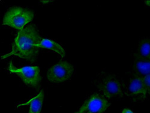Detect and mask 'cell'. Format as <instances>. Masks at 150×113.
I'll use <instances>...</instances> for the list:
<instances>
[{"label":"cell","mask_w":150,"mask_h":113,"mask_svg":"<svg viewBox=\"0 0 150 113\" xmlns=\"http://www.w3.org/2000/svg\"><path fill=\"white\" fill-rule=\"evenodd\" d=\"M42 39L35 25H28L23 29L19 31L10 53L2 55L1 58L4 60L14 56L34 62L38 57L40 51L37 44Z\"/></svg>","instance_id":"1"},{"label":"cell","mask_w":150,"mask_h":113,"mask_svg":"<svg viewBox=\"0 0 150 113\" xmlns=\"http://www.w3.org/2000/svg\"><path fill=\"white\" fill-rule=\"evenodd\" d=\"M98 92L108 99L126 96V83L115 74L101 72L97 74L93 82Z\"/></svg>","instance_id":"2"},{"label":"cell","mask_w":150,"mask_h":113,"mask_svg":"<svg viewBox=\"0 0 150 113\" xmlns=\"http://www.w3.org/2000/svg\"><path fill=\"white\" fill-rule=\"evenodd\" d=\"M34 18L33 11L21 7H13L6 12L3 20V26L21 31L32 21Z\"/></svg>","instance_id":"3"},{"label":"cell","mask_w":150,"mask_h":113,"mask_svg":"<svg viewBox=\"0 0 150 113\" xmlns=\"http://www.w3.org/2000/svg\"><path fill=\"white\" fill-rule=\"evenodd\" d=\"M7 70L10 74L20 78L26 85L36 90H38L40 87L42 78L39 66H28L16 68L13 63L10 62Z\"/></svg>","instance_id":"4"},{"label":"cell","mask_w":150,"mask_h":113,"mask_svg":"<svg viewBox=\"0 0 150 113\" xmlns=\"http://www.w3.org/2000/svg\"><path fill=\"white\" fill-rule=\"evenodd\" d=\"M127 73L129 79L126 83V96L135 103L144 102L150 95L143 78L132 70Z\"/></svg>","instance_id":"5"},{"label":"cell","mask_w":150,"mask_h":113,"mask_svg":"<svg viewBox=\"0 0 150 113\" xmlns=\"http://www.w3.org/2000/svg\"><path fill=\"white\" fill-rule=\"evenodd\" d=\"M109 100L100 93H93L87 97L74 113H104L110 107Z\"/></svg>","instance_id":"6"},{"label":"cell","mask_w":150,"mask_h":113,"mask_svg":"<svg viewBox=\"0 0 150 113\" xmlns=\"http://www.w3.org/2000/svg\"><path fill=\"white\" fill-rule=\"evenodd\" d=\"M73 66L67 61H62L50 67L47 71V80L51 83H63L73 76Z\"/></svg>","instance_id":"7"},{"label":"cell","mask_w":150,"mask_h":113,"mask_svg":"<svg viewBox=\"0 0 150 113\" xmlns=\"http://www.w3.org/2000/svg\"><path fill=\"white\" fill-rule=\"evenodd\" d=\"M132 58V71L142 78L150 74V59L144 58L135 53Z\"/></svg>","instance_id":"8"},{"label":"cell","mask_w":150,"mask_h":113,"mask_svg":"<svg viewBox=\"0 0 150 113\" xmlns=\"http://www.w3.org/2000/svg\"><path fill=\"white\" fill-rule=\"evenodd\" d=\"M43 99L44 91L41 90L39 93L30 98L27 102L19 104L17 107L28 106V113H40L43 107Z\"/></svg>","instance_id":"9"},{"label":"cell","mask_w":150,"mask_h":113,"mask_svg":"<svg viewBox=\"0 0 150 113\" xmlns=\"http://www.w3.org/2000/svg\"><path fill=\"white\" fill-rule=\"evenodd\" d=\"M37 46L40 49H45L50 50L56 53L60 58H64L66 55V50L61 45L55 41L47 39H42L37 44Z\"/></svg>","instance_id":"10"},{"label":"cell","mask_w":150,"mask_h":113,"mask_svg":"<svg viewBox=\"0 0 150 113\" xmlns=\"http://www.w3.org/2000/svg\"><path fill=\"white\" fill-rule=\"evenodd\" d=\"M135 53L144 58L150 59V36L142 37L139 40Z\"/></svg>","instance_id":"11"},{"label":"cell","mask_w":150,"mask_h":113,"mask_svg":"<svg viewBox=\"0 0 150 113\" xmlns=\"http://www.w3.org/2000/svg\"><path fill=\"white\" fill-rule=\"evenodd\" d=\"M143 80H144V84L146 87V89L148 91V93L150 95V74L143 77Z\"/></svg>","instance_id":"12"},{"label":"cell","mask_w":150,"mask_h":113,"mask_svg":"<svg viewBox=\"0 0 150 113\" xmlns=\"http://www.w3.org/2000/svg\"><path fill=\"white\" fill-rule=\"evenodd\" d=\"M121 113H134L133 111H132L131 109H129V108H124L122 111Z\"/></svg>","instance_id":"13"},{"label":"cell","mask_w":150,"mask_h":113,"mask_svg":"<svg viewBox=\"0 0 150 113\" xmlns=\"http://www.w3.org/2000/svg\"><path fill=\"white\" fill-rule=\"evenodd\" d=\"M145 6L147 7H150V1H145Z\"/></svg>","instance_id":"14"}]
</instances>
